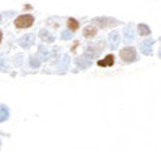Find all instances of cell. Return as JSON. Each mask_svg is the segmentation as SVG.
Returning a JSON list of instances; mask_svg holds the SVG:
<instances>
[{
    "label": "cell",
    "instance_id": "cell-1",
    "mask_svg": "<svg viewBox=\"0 0 161 152\" xmlns=\"http://www.w3.org/2000/svg\"><path fill=\"white\" fill-rule=\"evenodd\" d=\"M33 23H35V17L30 14H23V15L15 18V21H14L17 29H29L33 25Z\"/></svg>",
    "mask_w": 161,
    "mask_h": 152
},
{
    "label": "cell",
    "instance_id": "cell-2",
    "mask_svg": "<svg viewBox=\"0 0 161 152\" xmlns=\"http://www.w3.org/2000/svg\"><path fill=\"white\" fill-rule=\"evenodd\" d=\"M119 57L124 63H133V61L136 60V51H134V48H131V46L122 48L119 51Z\"/></svg>",
    "mask_w": 161,
    "mask_h": 152
},
{
    "label": "cell",
    "instance_id": "cell-3",
    "mask_svg": "<svg viewBox=\"0 0 161 152\" xmlns=\"http://www.w3.org/2000/svg\"><path fill=\"white\" fill-rule=\"evenodd\" d=\"M84 37H88V39H91V37H94V36L97 35V29H96V25H88V27H85L84 29Z\"/></svg>",
    "mask_w": 161,
    "mask_h": 152
},
{
    "label": "cell",
    "instance_id": "cell-4",
    "mask_svg": "<svg viewBox=\"0 0 161 152\" xmlns=\"http://www.w3.org/2000/svg\"><path fill=\"white\" fill-rule=\"evenodd\" d=\"M114 61H115V57H114L112 54H109V55L104 57L103 60L97 61V64L100 66V67H104V66H114Z\"/></svg>",
    "mask_w": 161,
    "mask_h": 152
},
{
    "label": "cell",
    "instance_id": "cell-5",
    "mask_svg": "<svg viewBox=\"0 0 161 152\" xmlns=\"http://www.w3.org/2000/svg\"><path fill=\"white\" fill-rule=\"evenodd\" d=\"M67 29L72 30V31H76V30L79 29V23L76 21L75 18H69L67 19Z\"/></svg>",
    "mask_w": 161,
    "mask_h": 152
},
{
    "label": "cell",
    "instance_id": "cell-6",
    "mask_svg": "<svg viewBox=\"0 0 161 152\" xmlns=\"http://www.w3.org/2000/svg\"><path fill=\"white\" fill-rule=\"evenodd\" d=\"M2 37H3V35H2V31H0V42H2Z\"/></svg>",
    "mask_w": 161,
    "mask_h": 152
}]
</instances>
